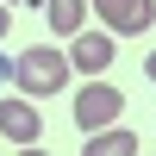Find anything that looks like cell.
I'll return each mask as SVG.
<instances>
[{"label":"cell","mask_w":156,"mask_h":156,"mask_svg":"<svg viewBox=\"0 0 156 156\" xmlns=\"http://www.w3.org/2000/svg\"><path fill=\"white\" fill-rule=\"evenodd\" d=\"M69 50H56V44H31L25 56H12V87L19 94H31V100H50V94H62L69 87Z\"/></svg>","instance_id":"obj_1"},{"label":"cell","mask_w":156,"mask_h":156,"mask_svg":"<svg viewBox=\"0 0 156 156\" xmlns=\"http://www.w3.org/2000/svg\"><path fill=\"white\" fill-rule=\"evenodd\" d=\"M119 112H125V94L106 81V75H87V87L75 94V125H81V137L100 131V125H112Z\"/></svg>","instance_id":"obj_2"},{"label":"cell","mask_w":156,"mask_h":156,"mask_svg":"<svg viewBox=\"0 0 156 156\" xmlns=\"http://www.w3.org/2000/svg\"><path fill=\"white\" fill-rule=\"evenodd\" d=\"M0 137H6V144H19V150H31L37 137H44V112H37V100H31V94L0 100Z\"/></svg>","instance_id":"obj_3"},{"label":"cell","mask_w":156,"mask_h":156,"mask_svg":"<svg viewBox=\"0 0 156 156\" xmlns=\"http://www.w3.org/2000/svg\"><path fill=\"white\" fill-rule=\"evenodd\" d=\"M87 6L100 12V25H106L112 37H131V31H144L156 19V0H87Z\"/></svg>","instance_id":"obj_4"},{"label":"cell","mask_w":156,"mask_h":156,"mask_svg":"<svg viewBox=\"0 0 156 156\" xmlns=\"http://www.w3.org/2000/svg\"><path fill=\"white\" fill-rule=\"evenodd\" d=\"M69 69L106 75V69H112V31H75V37H69Z\"/></svg>","instance_id":"obj_5"},{"label":"cell","mask_w":156,"mask_h":156,"mask_svg":"<svg viewBox=\"0 0 156 156\" xmlns=\"http://www.w3.org/2000/svg\"><path fill=\"white\" fill-rule=\"evenodd\" d=\"M137 131H125V125H100V131H87V156H137Z\"/></svg>","instance_id":"obj_6"},{"label":"cell","mask_w":156,"mask_h":156,"mask_svg":"<svg viewBox=\"0 0 156 156\" xmlns=\"http://www.w3.org/2000/svg\"><path fill=\"white\" fill-rule=\"evenodd\" d=\"M31 6H44L50 31H62V37H75V31H81V19H87V0H31Z\"/></svg>","instance_id":"obj_7"},{"label":"cell","mask_w":156,"mask_h":156,"mask_svg":"<svg viewBox=\"0 0 156 156\" xmlns=\"http://www.w3.org/2000/svg\"><path fill=\"white\" fill-rule=\"evenodd\" d=\"M12 31V12H6V0H0V37H6Z\"/></svg>","instance_id":"obj_8"},{"label":"cell","mask_w":156,"mask_h":156,"mask_svg":"<svg viewBox=\"0 0 156 156\" xmlns=\"http://www.w3.org/2000/svg\"><path fill=\"white\" fill-rule=\"evenodd\" d=\"M0 81H12V56H6V50H0Z\"/></svg>","instance_id":"obj_9"},{"label":"cell","mask_w":156,"mask_h":156,"mask_svg":"<svg viewBox=\"0 0 156 156\" xmlns=\"http://www.w3.org/2000/svg\"><path fill=\"white\" fill-rule=\"evenodd\" d=\"M144 75H150V81H156V50H150V56H144Z\"/></svg>","instance_id":"obj_10"},{"label":"cell","mask_w":156,"mask_h":156,"mask_svg":"<svg viewBox=\"0 0 156 156\" xmlns=\"http://www.w3.org/2000/svg\"><path fill=\"white\" fill-rule=\"evenodd\" d=\"M25 6H31V0H25Z\"/></svg>","instance_id":"obj_11"}]
</instances>
